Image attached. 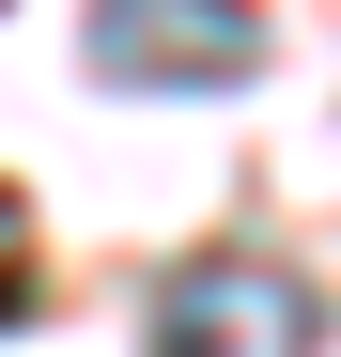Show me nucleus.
<instances>
[{
  "label": "nucleus",
  "instance_id": "1",
  "mask_svg": "<svg viewBox=\"0 0 341 357\" xmlns=\"http://www.w3.org/2000/svg\"><path fill=\"white\" fill-rule=\"evenodd\" d=\"M155 357H310L326 311H310V280L295 264H248V249H202V264H170L155 280Z\"/></svg>",
  "mask_w": 341,
  "mask_h": 357
},
{
  "label": "nucleus",
  "instance_id": "2",
  "mask_svg": "<svg viewBox=\"0 0 341 357\" xmlns=\"http://www.w3.org/2000/svg\"><path fill=\"white\" fill-rule=\"evenodd\" d=\"M93 63L125 93H233L264 78V16L248 0H93Z\"/></svg>",
  "mask_w": 341,
  "mask_h": 357
},
{
  "label": "nucleus",
  "instance_id": "3",
  "mask_svg": "<svg viewBox=\"0 0 341 357\" xmlns=\"http://www.w3.org/2000/svg\"><path fill=\"white\" fill-rule=\"evenodd\" d=\"M16 295H31V202L0 187V311H16Z\"/></svg>",
  "mask_w": 341,
  "mask_h": 357
}]
</instances>
